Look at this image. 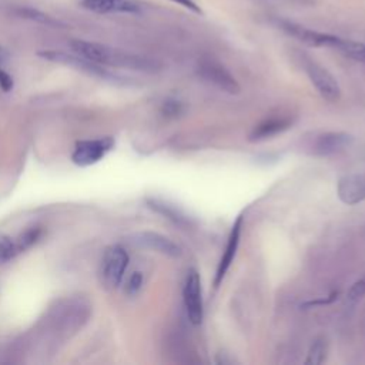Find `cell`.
Wrapping results in <instances>:
<instances>
[{"label":"cell","instance_id":"obj_17","mask_svg":"<svg viewBox=\"0 0 365 365\" xmlns=\"http://www.w3.org/2000/svg\"><path fill=\"white\" fill-rule=\"evenodd\" d=\"M24 251L19 237L11 238L7 235H0V264H6L16 258Z\"/></svg>","mask_w":365,"mask_h":365},{"label":"cell","instance_id":"obj_11","mask_svg":"<svg viewBox=\"0 0 365 365\" xmlns=\"http://www.w3.org/2000/svg\"><path fill=\"white\" fill-rule=\"evenodd\" d=\"M242 221H244L242 215H238V218L232 224V228L230 231L224 254H222V257L218 262V267H217V272H215V278H214V285L215 287H218L221 284V281L224 279L227 271L230 269V267H231V264L235 258V254H237V250H238V245H240L241 231H242Z\"/></svg>","mask_w":365,"mask_h":365},{"label":"cell","instance_id":"obj_24","mask_svg":"<svg viewBox=\"0 0 365 365\" xmlns=\"http://www.w3.org/2000/svg\"><path fill=\"white\" fill-rule=\"evenodd\" d=\"M170 1L177 3V4H180V6H182V7L188 9V10H191V11H194V13H201L200 6H198L194 0H170Z\"/></svg>","mask_w":365,"mask_h":365},{"label":"cell","instance_id":"obj_1","mask_svg":"<svg viewBox=\"0 0 365 365\" xmlns=\"http://www.w3.org/2000/svg\"><path fill=\"white\" fill-rule=\"evenodd\" d=\"M70 46L76 54L100 66L121 67V68L150 71V73L158 70V64L151 58L133 54L120 48H114L101 43H94L87 40H71Z\"/></svg>","mask_w":365,"mask_h":365},{"label":"cell","instance_id":"obj_16","mask_svg":"<svg viewBox=\"0 0 365 365\" xmlns=\"http://www.w3.org/2000/svg\"><path fill=\"white\" fill-rule=\"evenodd\" d=\"M13 13L21 19H27V20H31V21H36V23H40V24H44L48 27H64L66 26L63 21H60L34 7H30V6H17L13 9Z\"/></svg>","mask_w":365,"mask_h":365},{"label":"cell","instance_id":"obj_14","mask_svg":"<svg viewBox=\"0 0 365 365\" xmlns=\"http://www.w3.org/2000/svg\"><path fill=\"white\" fill-rule=\"evenodd\" d=\"M328 44H329L328 48L338 50L342 54H345L346 57L365 64V43L354 41L349 38H342V37L331 34Z\"/></svg>","mask_w":365,"mask_h":365},{"label":"cell","instance_id":"obj_21","mask_svg":"<svg viewBox=\"0 0 365 365\" xmlns=\"http://www.w3.org/2000/svg\"><path fill=\"white\" fill-rule=\"evenodd\" d=\"M181 113V103L177 100H167L163 104V114L175 117Z\"/></svg>","mask_w":365,"mask_h":365},{"label":"cell","instance_id":"obj_18","mask_svg":"<svg viewBox=\"0 0 365 365\" xmlns=\"http://www.w3.org/2000/svg\"><path fill=\"white\" fill-rule=\"evenodd\" d=\"M325 356H327V342L322 338H317L315 341H312V344L307 352L305 364L319 365L324 362Z\"/></svg>","mask_w":365,"mask_h":365},{"label":"cell","instance_id":"obj_9","mask_svg":"<svg viewBox=\"0 0 365 365\" xmlns=\"http://www.w3.org/2000/svg\"><path fill=\"white\" fill-rule=\"evenodd\" d=\"M338 198L346 205H355L365 200V173L342 175L336 182Z\"/></svg>","mask_w":365,"mask_h":365},{"label":"cell","instance_id":"obj_25","mask_svg":"<svg viewBox=\"0 0 365 365\" xmlns=\"http://www.w3.org/2000/svg\"><path fill=\"white\" fill-rule=\"evenodd\" d=\"M9 60H10V54H9V51H7L1 44H0V66L6 64Z\"/></svg>","mask_w":365,"mask_h":365},{"label":"cell","instance_id":"obj_13","mask_svg":"<svg viewBox=\"0 0 365 365\" xmlns=\"http://www.w3.org/2000/svg\"><path fill=\"white\" fill-rule=\"evenodd\" d=\"M289 127H292V118L287 115L281 117H268L258 123L252 131L250 133L248 140L250 141H264L268 138H272L284 131H287Z\"/></svg>","mask_w":365,"mask_h":365},{"label":"cell","instance_id":"obj_15","mask_svg":"<svg viewBox=\"0 0 365 365\" xmlns=\"http://www.w3.org/2000/svg\"><path fill=\"white\" fill-rule=\"evenodd\" d=\"M147 204L151 210L164 215L165 218H168L170 221H173L174 224H177L180 227H190L191 225V218L184 211H181L180 208H177L173 204H168V202L157 200V198L147 200Z\"/></svg>","mask_w":365,"mask_h":365},{"label":"cell","instance_id":"obj_8","mask_svg":"<svg viewBox=\"0 0 365 365\" xmlns=\"http://www.w3.org/2000/svg\"><path fill=\"white\" fill-rule=\"evenodd\" d=\"M113 147H114V140L111 137L78 141L71 154V161L80 167H87V165L96 164Z\"/></svg>","mask_w":365,"mask_h":365},{"label":"cell","instance_id":"obj_4","mask_svg":"<svg viewBox=\"0 0 365 365\" xmlns=\"http://www.w3.org/2000/svg\"><path fill=\"white\" fill-rule=\"evenodd\" d=\"M182 301H184L188 321L192 325H200L204 317V307H202L201 279L195 268H190L187 271L184 287H182Z\"/></svg>","mask_w":365,"mask_h":365},{"label":"cell","instance_id":"obj_20","mask_svg":"<svg viewBox=\"0 0 365 365\" xmlns=\"http://www.w3.org/2000/svg\"><path fill=\"white\" fill-rule=\"evenodd\" d=\"M141 285H143V274L135 271L131 274V277L128 278L127 284H125V292L133 297L135 295L140 289H141Z\"/></svg>","mask_w":365,"mask_h":365},{"label":"cell","instance_id":"obj_2","mask_svg":"<svg viewBox=\"0 0 365 365\" xmlns=\"http://www.w3.org/2000/svg\"><path fill=\"white\" fill-rule=\"evenodd\" d=\"M130 257L121 245H111L106 248L100 264V281L106 289H115L124 277L128 267Z\"/></svg>","mask_w":365,"mask_h":365},{"label":"cell","instance_id":"obj_12","mask_svg":"<svg viewBox=\"0 0 365 365\" xmlns=\"http://www.w3.org/2000/svg\"><path fill=\"white\" fill-rule=\"evenodd\" d=\"M80 6L88 11L107 13H140L141 7L133 0H80Z\"/></svg>","mask_w":365,"mask_h":365},{"label":"cell","instance_id":"obj_5","mask_svg":"<svg viewBox=\"0 0 365 365\" xmlns=\"http://www.w3.org/2000/svg\"><path fill=\"white\" fill-rule=\"evenodd\" d=\"M354 141V137L345 131H325L311 137L305 147L311 155L328 157L348 148Z\"/></svg>","mask_w":365,"mask_h":365},{"label":"cell","instance_id":"obj_10","mask_svg":"<svg viewBox=\"0 0 365 365\" xmlns=\"http://www.w3.org/2000/svg\"><path fill=\"white\" fill-rule=\"evenodd\" d=\"M133 241L144 248L153 250L171 258H177L181 255V247L160 232L140 231L133 235Z\"/></svg>","mask_w":365,"mask_h":365},{"label":"cell","instance_id":"obj_6","mask_svg":"<svg viewBox=\"0 0 365 365\" xmlns=\"http://www.w3.org/2000/svg\"><path fill=\"white\" fill-rule=\"evenodd\" d=\"M197 73L204 81L212 84L221 91H225L228 94L240 93V84L237 83L235 77L221 63L215 60H210V58L201 60L198 63Z\"/></svg>","mask_w":365,"mask_h":365},{"label":"cell","instance_id":"obj_7","mask_svg":"<svg viewBox=\"0 0 365 365\" xmlns=\"http://www.w3.org/2000/svg\"><path fill=\"white\" fill-rule=\"evenodd\" d=\"M302 66L305 73L308 74L311 83L317 88V91L322 96V98L328 101H336L341 96V88L335 77L321 64L311 58H304Z\"/></svg>","mask_w":365,"mask_h":365},{"label":"cell","instance_id":"obj_22","mask_svg":"<svg viewBox=\"0 0 365 365\" xmlns=\"http://www.w3.org/2000/svg\"><path fill=\"white\" fill-rule=\"evenodd\" d=\"M13 84H14L13 77L6 70H3L0 66V87H1V90L7 93L13 88Z\"/></svg>","mask_w":365,"mask_h":365},{"label":"cell","instance_id":"obj_19","mask_svg":"<svg viewBox=\"0 0 365 365\" xmlns=\"http://www.w3.org/2000/svg\"><path fill=\"white\" fill-rule=\"evenodd\" d=\"M364 295H365V277H362L361 279L355 281V282L351 285V288H349V291H348V294H346V299H348V302L355 304V302H358Z\"/></svg>","mask_w":365,"mask_h":365},{"label":"cell","instance_id":"obj_3","mask_svg":"<svg viewBox=\"0 0 365 365\" xmlns=\"http://www.w3.org/2000/svg\"><path fill=\"white\" fill-rule=\"evenodd\" d=\"M37 56L44 58V60H48V61H53V63H60V64H64V66H70V67H74L88 76H94V77H100L103 80H114L115 81V76L111 74L108 70L103 68V66L100 64H96L78 54H68L66 51H61V50H40L37 51Z\"/></svg>","mask_w":365,"mask_h":365},{"label":"cell","instance_id":"obj_23","mask_svg":"<svg viewBox=\"0 0 365 365\" xmlns=\"http://www.w3.org/2000/svg\"><path fill=\"white\" fill-rule=\"evenodd\" d=\"M338 298V292H332L329 297H325V298H321V299H312V301H307L304 302L301 307H315V305H327V304H331L334 302L335 299Z\"/></svg>","mask_w":365,"mask_h":365}]
</instances>
